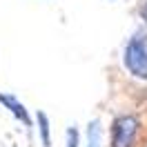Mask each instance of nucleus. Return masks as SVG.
Here are the masks:
<instances>
[{"mask_svg":"<svg viewBox=\"0 0 147 147\" xmlns=\"http://www.w3.org/2000/svg\"><path fill=\"white\" fill-rule=\"evenodd\" d=\"M147 129V118L140 111H116L107 127V147H140Z\"/></svg>","mask_w":147,"mask_h":147,"instance_id":"f257e3e1","label":"nucleus"},{"mask_svg":"<svg viewBox=\"0 0 147 147\" xmlns=\"http://www.w3.org/2000/svg\"><path fill=\"white\" fill-rule=\"evenodd\" d=\"M120 65L129 78L147 83V29L136 27L120 49Z\"/></svg>","mask_w":147,"mask_h":147,"instance_id":"f03ea898","label":"nucleus"},{"mask_svg":"<svg viewBox=\"0 0 147 147\" xmlns=\"http://www.w3.org/2000/svg\"><path fill=\"white\" fill-rule=\"evenodd\" d=\"M0 105L5 107V109L9 111V116L16 123H20V125H25V129H27V134H31V129L36 127L34 125V118H31V114H29V109L25 107V102L20 100L16 94H9V92H0Z\"/></svg>","mask_w":147,"mask_h":147,"instance_id":"7ed1b4c3","label":"nucleus"},{"mask_svg":"<svg viewBox=\"0 0 147 147\" xmlns=\"http://www.w3.org/2000/svg\"><path fill=\"white\" fill-rule=\"evenodd\" d=\"M83 147H105V127H102V120L98 116L87 120Z\"/></svg>","mask_w":147,"mask_h":147,"instance_id":"20e7f679","label":"nucleus"},{"mask_svg":"<svg viewBox=\"0 0 147 147\" xmlns=\"http://www.w3.org/2000/svg\"><path fill=\"white\" fill-rule=\"evenodd\" d=\"M34 125L38 129V138L42 147H51V118L47 116V111L38 109L34 114Z\"/></svg>","mask_w":147,"mask_h":147,"instance_id":"39448f33","label":"nucleus"},{"mask_svg":"<svg viewBox=\"0 0 147 147\" xmlns=\"http://www.w3.org/2000/svg\"><path fill=\"white\" fill-rule=\"evenodd\" d=\"M65 147H83V131L78 125H69L65 131Z\"/></svg>","mask_w":147,"mask_h":147,"instance_id":"423d86ee","label":"nucleus"},{"mask_svg":"<svg viewBox=\"0 0 147 147\" xmlns=\"http://www.w3.org/2000/svg\"><path fill=\"white\" fill-rule=\"evenodd\" d=\"M136 16L140 20V27L147 29V0H138L136 5Z\"/></svg>","mask_w":147,"mask_h":147,"instance_id":"0eeeda50","label":"nucleus"},{"mask_svg":"<svg viewBox=\"0 0 147 147\" xmlns=\"http://www.w3.org/2000/svg\"><path fill=\"white\" fill-rule=\"evenodd\" d=\"M140 147H147V129H145V136H143V143H140Z\"/></svg>","mask_w":147,"mask_h":147,"instance_id":"6e6552de","label":"nucleus"}]
</instances>
